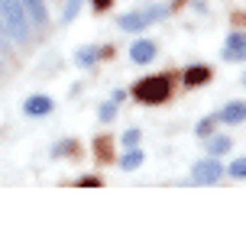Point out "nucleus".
Masks as SVG:
<instances>
[{"label":"nucleus","mask_w":246,"mask_h":249,"mask_svg":"<svg viewBox=\"0 0 246 249\" xmlns=\"http://www.w3.org/2000/svg\"><path fill=\"white\" fill-rule=\"evenodd\" d=\"M165 13H169L165 7H143V10H133V13H123V17H120V29H127V33H139V29H146L149 23L162 19Z\"/></svg>","instance_id":"7ed1b4c3"},{"label":"nucleus","mask_w":246,"mask_h":249,"mask_svg":"<svg viewBox=\"0 0 246 249\" xmlns=\"http://www.w3.org/2000/svg\"><path fill=\"white\" fill-rule=\"evenodd\" d=\"M169 94H172V81H169L165 74L143 78V81L136 84V97L143 104H162V101H169Z\"/></svg>","instance_id":"f03ea898"},{"label":"nucleus","mask_w":246,"mask_h":249,"mask_svg":"<svg viewBox=\"0 0 246 249\" xmlns=\"http://www.w3.org/2000/svg\"><path fill=\"white\" fill-rule=\"evenodd\" d=\"M230 175H233V178L246 175V159H233V162H230Z\"/></svg>","instance_id":"4468645a"},{"label":"nucleus","mask_w":246,"mask_h":249,"mask_svg":"<svg viewBox=\"0 0 246 249\" xmlns=\"http://www.w3.org/2000/svg\"><path fill=\"white\" fill-rule=\"evenodd\" d=\"M52 97H46V94H33V97H26V104H23V113H29V117H46V113H52Z\"/></svg>","instance_id":"423d86ee"},{"label":"nucleus","mask_w":246,"mask_h":249,"mask_svg":"<svg viewBox=\"0 0 246 249\" xmlns=\"http://www.w3.org/2000/svg\"><path fill=\"white\" fill-rule=\"evenodd\" d=\"M139 165H143V152H139V149L133 146V152H127V156H123V162H120V168H123V172H136Z\"/></svg>","instance_id":"f8f14e48"},{"label":"nucleus","mask_w":246,"mask_h":249,"mask_svg":"<svg viewBox=\"0 0 246 249\" xmlns=\"http://www.w3.org/2000/svg\"><path fill=\"white\" fill-rule=\"evenodd\" d=\"M78 7H81V0H68V7H65V23H72L78 17Z\"/></svg>","instance_id":"2eb2a0df"},{"label":"nucleus","mask_w":246,"mask_h":249,"mask_svg":"<svg viewBox=\"0 0 246 249\" xmlns=\"http://www.w3.org/2000/svg\"><path fill=\"white\" fill-rule=\"evenodd\" d=\"M0 19H3V29L17 42L29 39V19H26V10H23L19 0H0Z\"/></svg>","instance_id":"f257e3e1"},{"label":"nucleus","mask_w":246,"mask_h":249,"mask_svg":"<svg viewBox=\"0 0 246 249\" xmlns=\"http://www.w3.org/2000/svg\"><path fill=\"white\" fill-rule=\"evenodd\" d=\"M3 36H7V29H3V19H0V42H3Z\"/></svg>","instance_id":"aec40b11"},{"label":"nucleus","mask_w":246,"mask_h":249,"mask_svg":"<svg viewBox=\"0 0 246 249\" xmlns=\"http://www.w3.org/2000/svg\"><path fill=\"white\" fill-rule=\"evenodd\" d=\"M243 117H246V104H243V101L227 104V107H224V110L217 113V120H220V123H240Z\"/></svg>","instance_id":"6e6552de"},{"label":"nucleus","mask_w":246,"mask_h":249,"mask_svg":"<svg viewBox=\"0 0 246 249\" xmlns=\"http://www.w3.org/2000/svg\"><path fill=\"white\" fill-rule=\"evenodd\" d=\"M110 3H114V0H94V10H107Z\"/></svg>","instance_id":"6ab92c4d"},{"label":"nucleus","mask_w":246,"mask_h":249,"mask_svg":"<svg viewBox=\"0 0 246 249\" xmlns=\"http://www.w3.org/2000/svg\"><path fill=\"white\" fill-rule=\"evenodd\" d=\"M130 58H133L136 65H149L155 58V46L149 42V39H136L133 49H130Z\"/></svg>","instance_id":"0eeeda50"},{"label":"nucleus","mask_w":246,"mask_h":249,"mask_svg":"<svg viewBox=\"0 0 246 249\" xmlns=\"http://www.w3.org/2000/svg\"><path fill=\"white\" fill-rule=\"evenodd\" d=\"M114 113H117V110H114V104H104V107H100V120L110 123V120H114Z\"/></svg>","instance_id":"f3484780"},{"label":"nucleus","mask_w":246,"mask_h":249,"mask_svg":"<svg viewBox=\"0 0 246 249\" xmlns=\"http://www.w3.org/2000/svg\"><path fill=\"white\" fill-rule=\"evenodd\" d=\"M136 142H139V129H127V133H123V146L133 149Z\"/></svg>","instance_id":"dca6fc26"},{"label":"nucleus","mask_w":246,"mask_h":249,"mask_svg":"<svg viewBox=\"0 0 246 249\" xmlns=\"http://www.w3.org/2000/svg\"><path fill=\"white\" fill-rule=\"evenodd\" d=\"M210 123H214V120H204V123H198V133H204V136H208V133H210Z\"/></svg>","instance_id":"a211bd4d"},{"label":"nucleus","mask_w":246,"mask_h":249,"mask_svg":"<svg viewBox=\"0 0 246 249\" xmlns=\"http://www.w3.org/2000/svg\"><path fill=\"white\" fill-rule=\"evenodd\" d=\"M191 178L198 181V185H214V181H220V178H224V165H220V159L217 156L201 159L198 165L191 168Z\"/></svg>","instance_id":"20e7f679"},{"label":"nucleus","mask_w":246,"mask_h":249,"mask_svg":"<svg viewBox=\"0 0 246 249\" xmlns=\"http://www.w3.org/2000/svg\"><path fill=\"white\" fill-rule=\"evenodd\" d=\"M243 52H246V36L243 33H230L227 42H224V58L227 62H243Z\"/></svg>","instance_id":"39448f33"},{"label":"nucleus","mask_w":246,"mask_h":249,"mask_svg":"<svg viewBox=\"0 0 246 249\" xmlns=\"http://www.w3.org/2000/svg\"><path fill=\"white\" fill-rule=\"evenodd\" d=\"M208 78H210V71H208V68H201V65H194V68L185 71V84H188V88H198V84H204Z\"/></svg>","instance_id":"1a4fd4ad"},{"label":"nucleus","mask_w":246,"mask_h":249,"mask_svg":"<svg viewBox=\"0 0 246 249\" xmlns=\"http://www.w3.org/2000/svg\"><path fill=\"white\" fill-rule=\"evenodd\" d=\"M19 3H23V10H26L36 23H46V7H42V0H19Z\"/></svg>","instance_id":"9d476101"},{"label":"nucleus","mask_w":246,"mask_h":249,"mask_svg":"<svg viewBox=\"0 0 246 249\" xmlns=\"http://www.w3.org/2000/svg\"><path fill=\"white\" fill-rule=\"evenodd\" d=\"M75 58H78V65H81V68H88V65L97 62V49H94V46H84V49H78V55H75Z\"/></svg>","instance_id":"ddd939ff"},{"label":"nucleus","mask_w":246,"mask_h":249,"mask_svg":"<svg viewBox=\"0 0 246 249\" xmlns=\"http://www.w3.org/2000/svg\"><path fill=\"white\" fill-rule=\"evenodd\" d=\"M230 146H233V139H230V136H210V139H208L210 156H224Z\"/></svg>","instance_id":"9b49d317"}]
</instances>
